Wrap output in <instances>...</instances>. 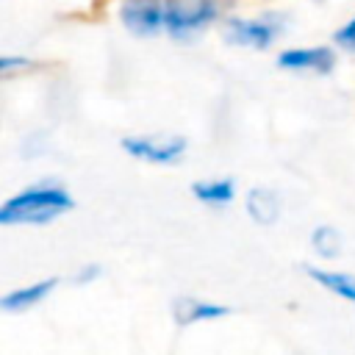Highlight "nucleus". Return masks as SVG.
I'll use <instances>...</instances> for the list:
<instances>
[{
    "mask_svg": "<svg viewBox=\"0 0 355 355\" xmlns=\"http://www.w3.org/2000/svg\"><path fill=\"white\" fill-rule=\"evenodd\" d=\"M311 247L319 258H338L341 255V233L333 225H319L311 233Z\"/></svg>",
    "mask_w": 355,
    "mask_h": 355,
    "instance_id": "nucleus-12",
    "label": "nucleus"
},
{
    "mask_svg": "<svg viewBox=\"0 0 355 355\" xmlns=\"http://www.w3.org/2000/svg\"><path fill=\"white\" fill-rule=\"evenodd\" d=\"M227 313H230L227 305H216V302L197 300V297H178L172 302V316L180 327H189L197 322H214V319H222Z\"/></svg>",
    "mask_w": 355,
    "mask_h": 355,
    "instance_id": "nucleus-5",
    "label": "nucleus"
},
{
    "mask_svg": "<svg viewBox=\"0 0 355 355\" xmlns=\"http://www.w3.org/2000/svg\"><path fill=\"white\" fill-rule=\"evenodd\" d=\"M122 147L133 155V158H141V161H150V164H172L183 155L186 150V139L180 136H136V139H125Z\"/></svg>",
    "mask_w": 355,
    "mask_h": 355,
    "instance_id": "nucleus-2",
    "label": "nucleus"
},
{
    "mask_svg": "<svg viewBox=\"0 0 355 355\" xmlns=\"http://www.w3.org/2000/svg\"><path fill=\"white\" fill-rule=\"evenodd\" d=\"M55 286H58L55 277L36 280V283H31V286H22V288L8 291V294L0 300V305H3V311H8V313H19V311H28V308H36L39 302H44V300L53 294Z\"/></svg>",
    "mask_w": 355,
    "mask_h": 355,
    "instance_id": "nucleus-7",
    "label": "nucleus"
},
{
    "mask_svg": "<svg viewBox=\"0 0 355 355\" xmlns=\"http://www.w3.org/2000/svg\"><path fill=\"white\" fill-rule=\"evenodd\" d=\"M247 214L258 225H275L280 216V200L272 189H252L247 194Z\"/></svg>",
    "mask_w": 355,
    "mask_h": 355,
    "instance_id": "nucleus-9",
    "label": "nucleus"
},
{
    "mask_svg": "<svg viewBox=\"0 0 355 355\" xmlns=\"http://www.w3.org/2000/svg\"><path fill=\"white\" fill-rule=\"evenodd\" d=\"M214 17V0H166V28L186 33Z\"/></svg>",
    "mask_w": 355,
    "mask_h": 355,
    "instance_id": "nucleus-4",
    "label": "nucleus"
},
{
    "mask_svg": "<svg viewBox=\"0 0 355 355\" xmlns=\"http://www.w3.org/2000/svg\"><path fill=\"white\" fill-rule=\"evenodd\" d=\"M336 39L344 44V47H349V50H355V19H349L338 33H336Z\"/></svg>",
    "mask_w": 355,
    "mask_h": 355,
    "instance_id": "nucleus-13",
    "label": "nucleus"
},
{
    "mask_svg": "<svg viewBox=\"0 0 355 355\" xmlns=\"http://www.w3.org/2000/svg\"><path fill=\"white\" fill-rule=\"evenodd\" d=\"M194 197L208 205H227L233 200V180H202L191 186Z\"/></svg>",
    "mask_w": 355,
    "mask_h": 355,
    "instance_id": "nucleus-11",
    "label": "nucleus"
},
{
    "mask_svg": "<svg viewBox=\"0 0 355 355\" xmlns=\"http://www.w3.org/2000/svg\"><path fill=\"white\" fill-rule=\"evenodd\" d=\"M97 272H100L97 266H86V269H80V272H78L75 283H89V280H94V277H97Z\"/></svg>",
    "mask_w": 355,
    "mask_h": 355,
    "instance_id": "nucleus-14",
    "label": "nucleus"
},
{
    "mask_svg": "<svg viewBox=\"0 0 355 355\" xmlns=\"http://www.w3.org/2000/svg\"><path fill=\"white\" fill-rule=\"evenodd\" d=\"M275 36V28L269 22H255V19H230L227 25V39L233 44H247V47H266Z\"/></svg>",
    "mask_w": 355,
    "mask_h": 355,
    "instance_id": "nucleus-8",
    "label": "nucleus"
},
{
    "mask_svg": "<svg viewBox=\"0 0 355 355\" xmlns=\"http://www.w3.org/2000/svg\"><path fill=\"white\" fill-rule=\"evenodd\" d=\"M72 208V197L55 186H36L11 197L0 208L3 225H47Z\"/></svg>",
    "mask_w": 355,
    "mask_h": 355,
    "instance_id": "nucleus-1",
    "label": "nucleus"
},
{
    "mask_svg": "<svg viewBox=\"0 0 355 355\" xmlns=\"http://www.w3.org/2000/svg\"><path fill=\"white\" fill-rule=\"evenodd\" d=\"M311 275V280H316L322 288L338 294L347 302H355V277L347 272H333V269H319V266H308L305 269Z\"/></svg>",
    "mask_w": 355,
    "mask_h": 355,
    "instance_id": "nucleus-10",
    "label": "nucleus"
},
{
    "mask_svg": "<svg viewBox=\"0 0 355 355\" xmlns=\"http://www.w3.org/2000/svg\"><path fill=\"white\" fill-rule=\"evenodd\" d=\"M336 55L330 47H297L280 53L277 64L283 69H313V72H327L333 67Z\"/></svg>",
    "mask_w": 355,
    "mask_h": 355,
    "instance_id": "nucleus-6",
    "label": "nucleus"
},
{
    "mask_svg": "<svg viewBox=\"0 0 355 355\" xmlns=\"http://www.w3.org/2000/svg\"><path fill=\"white\" fill-rule=\"evenodd\" d=\"M119 17L130 33L153 36L166 25V6H161V0H125Z\"/></svg>",
    "mask_w": 355,
    "mask_h": 355,
    "instance_id": "nucleus-3",
    "label": "nucleus"
}]
</instances>
